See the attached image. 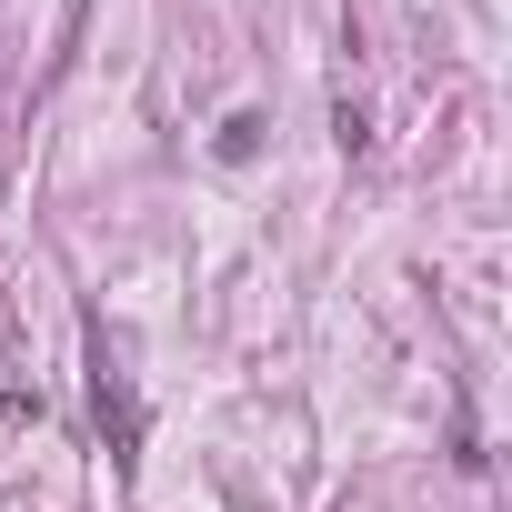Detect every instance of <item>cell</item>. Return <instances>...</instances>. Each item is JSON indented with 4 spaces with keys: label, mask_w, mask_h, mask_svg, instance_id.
Wrapping results in <instances>:
<instances>
[{
    "label": "cell",
    "mask_w": 512,
    "mask_h": 512,
    "mask_svg": "<svg viewBox=\"0 0 512 512\" xmlns=\"http://www.w3.org/2000/svg\"><path fill=\"white\" fill-rule=\"evenodd\" d=\"M251 151H262V121H251V111H241V121L221 131V161H251Z\"/></svg>",
    "instance_id": "cell-1"
}]
</instances>
